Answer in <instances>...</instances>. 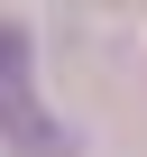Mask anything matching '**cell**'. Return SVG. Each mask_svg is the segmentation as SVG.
Masks as SVG:
<instances>
[{
    "label": "cell",
    "instance_id": "obj_1",
    "mask_svg": "<svg viewBox=\"0 0 147 157\" xmlns=\"http://www.w3.org/2000/svg\"><path fill=\"white\" fill-rule=\"evenodd\" d=\"M0 139L19 157H64V129L37 102V56H28V28L19 19H0Z\"/></svg>",
    "mask_w": 147,
    "mask_h": 157
}]
</instances>
